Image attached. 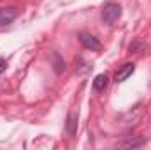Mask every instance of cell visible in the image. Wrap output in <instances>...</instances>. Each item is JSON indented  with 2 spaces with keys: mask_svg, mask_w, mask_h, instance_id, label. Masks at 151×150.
Returning a JSON list of instances; mask_svg holds the SVG:
<instances>
[{
  "mask_svg": "<svg viewBox=\"0 0 151 150\" xmlns=\"http://www.w3.org/2000/svg\"><path fill=\"white\" fill-rule=\"evenodd\" d=\"M119 16H121V5L116 2H107L102 9V14H100L102 21L106 25H114L119 20Z\"/></svg>",
  "mask_w": 151,
  "mask_h": 150,
  "instance_id": "1",
  "label": "cell"
},
{
  "mask_svg": "<svg viewBox=\"0 0 151 150\" xmlns=\"http://www.w3.org/2000/svg\"><path fill=\"white\" fill-rule=\"evenodd\" d=\"M77 41L81 42V46H83L84 50H90V51H100V50H102V42L95 37L93 34L79 32V34H77Z\"/></svg>",
  "mask_w": 151,
  "mask_h": 150,
  "instance_id": "2",
  "label": "cell"
},
{
  "mask_svg": "<svg viewBox=\"0 0 151 150\" xmlns=\"http://www.w3.org/2000/svg\"><path fill=\"white\" fill-rule=\"evenodd\" d=\"M19 16V9L16 7H2L0 9V27H9Z\"/></svg>",
  "mask_w": 151,
  "mask_h": 150,
  "instance_id": "3",
  "label": "cell"
},
{
  "mask_svg": "<svg viewBox=\"0 0 151 150\" xmlns=\"http://www.w3.org/2000/svg\"><path fill=\"white\" fill-rule=\"evenodd\" d=\"M134 71H135V64H134V62H127V64H123V66L116 71V74H114V81H116V83H123L125 79H128L130 76L134 74Z\"/></svg>",
  "mask_w": 151,
  "mask_h": 150,
  "instance_id": "4",
  "label": "cell"
},
{
  "mask_svg": "<svg viewBox=\"0 0 151 150\" xmlns=\"http://www.w3.org/2000/svg\"><path fill=\"white\" fill-rule=\"evenodd\" d=\"M146 145V138L142 136H134V138H127L119 143H116L118 149H141Z\"/></svg>",
  "mask_w": 151,
  "mask_h": 150,
  "instance_id": "5",
  "label": "cell"
},
{
  "mask_svg": "<svg viewBox=\"0 0 151 150\" xmlns=\"http://www.w3.org/2000/svg\"><path fill=\"white\" fill-rule=\"evenodd\" d=\"M51 66H53V71L56 73V74H62V73H65V69H67V64H65V60L62 58V55L58 53V51H51Z\"/></svg>",
  "mask_w": 151,
  "mask_h": 150,
  "instance_id": "6",
  "label": "cell"
},
{
  "mask_svg": "<svg viewBox=\"0 0 151 150\" xmlns=\"http://www.w3.org/2000/svg\"><path fill=\"white\" fill-rule=\"evenodd\" d=\"M65 131L69 134V138H74L76 133H77V113L69 111L67 113V118H65Z\"/></svg>",
  "mask_w": 151,
  "mask_h": 150,
  "instance_id": "7",
  "label": "cell"
},
{
  "mask_svg": "<svg viewBox=\"0 0 151 150\" xmlns=\"http://www.w3.org/2000/svg\"><path fill=\"white\" fill-rule=\"evenodd\" d=\"M107 85H109V76L107 74H97L95 76V79H93V90L95 92H104L106 88H107Z\"/></svg>",
  "mask_w": 151,
  "mask_h": 150,
  "instance_id": "8",
  "label": "cell"
},
{
  "mask_svg": "<svg viewBox=\"0 0 151 150\" xmlns=\"http://www.w3.org/2000/svg\"><path fill=\"white\" fill-rule=\"evenodd\" d=\"M76 60H77V64H79V66H77V73H79V74H84V73H88V71H90V66H88V64H84L81 57H77Z\"/></svg>",
  "mask_w": 151,
  "mask_h": 150,
  "instance_id": "9",
  "label": "cell"
},
{
  "mask_svg": "<svg viewBox=\"0 0 151 150\" xmlns=\"http://www.w3.org/2000/svg\"><path fill=\"white\" fill-rule=\"evenodd\" d=\"M141 48V42H134V44H130V53H137V50Z\"/></svg>",
  "mask_w": 151,
  "mask_h": 150,
  "instance_id": "10",
  "label": "cell"
},
{
  "mask_svg": "<svg viewBox=\"0 0 151 150\" xmlns=\"http://www.w3.org/2000/svg\"><path fill=\"white\" fill-rule=\"evenodd\" d=\"M5 69H7V60L0 57V74H2V73H4Z\"/></svg>",
  "mask_w": 151,
  "mask_h": 150,
  "instance_id": "11",
  "label": "cell"
}]
</instances>
